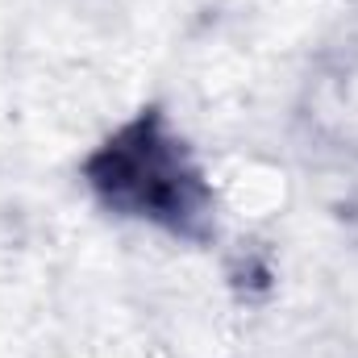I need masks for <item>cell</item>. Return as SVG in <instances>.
<instances>
[{
    "mask_svg": "<svg viewBox=\"0 0 358 358\" xmlns=\"http://www.w3.org/2000/svg\"><path fill=\"white\" fill-rule=\"evenodd\" d=\"M108 176H96L100 187H108L117 200H134L150 217H176L183 221L192 213V179L179 171V159L155 142L150 134L138 146H108L104 155Z\"/></svg>",
    "mask_w": 358,
    "mask_h": 358,
    "instance_id": "6da1fadb",
    "label": "cell"
}]
</instances>
